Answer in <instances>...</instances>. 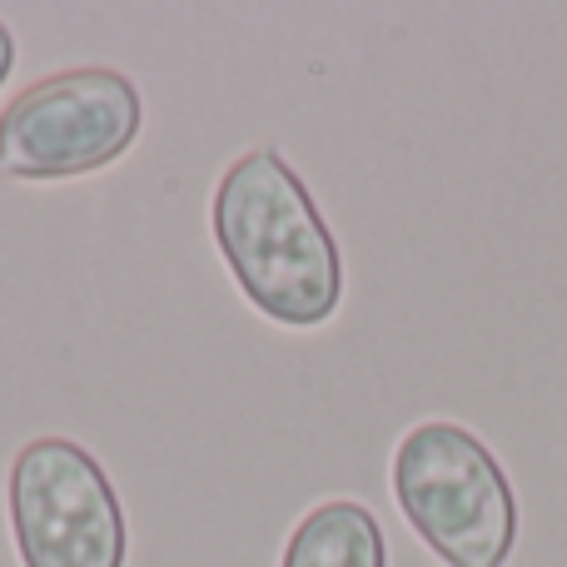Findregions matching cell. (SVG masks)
<instances>
[{"label": "cell", "mask_w": 567, "mask_h": 567, "mask_svg": "<svg viewBox=\"0 0 567 567\" xmlns=\"http://www.w3.org/2000/svg\"><path fill=\"white\" fill-rule=\"evenodd\" d=\"M219 259L249 303L284 329H319L343 303V255L299 169L255 145L219 175L209 199Z\"/></svg>", "instance_id": "cell-1"}, {"label": "cell", "mask_w": 567, "mask_h": 567, "mask_svg": "<svg viewBox=\"0 0 567 567\" xmlns=\"http://www.w3.org/2000/svg\"><path fill=\"white\" fill-rule=\"evenodd\" d=\"M393 503L449 567H503L518 543V498L498 453L453 419H423L393 449Z\"/></svg>", "instance_id": "cell-2"}, {"label": "cell", "mask_w": 567, "mask_h": 567, "mask_svg": "<svg viewBox=\"0 0 567 567\" xmlns=\"http://www.w3.org/2000/svg\"><path fill=\"white\" fill-rule=\"evenodd\" d=\"M140 130L145 100L125 70H55L0 110V169L25 185L100 175L130 155Z\"/></svg>", "instance_id": "cell-3"}, {"label": "cell", "mask_w": 567, "mask_h": 567, "mask_svg": "<svg viewBox=\"0 0 567 567\" xmlns=\"http://www.w3.org/2000/svg\"><path fill=\"white\" fill-rule=\"evenodd\" d=\"M20 567H125L130 528L105 463L75 439H30L6 478Z\"/></svg>", "instance_id": "cell-4"}, {"label": "cell", "mask_w": 567, "mask_h": 567, "mask_svg": "<svg viewBox=\"0 0 567 567\" xmlns=\"http://www.w3.org/2000/svg\"><path fill=\"white\" fill-rule=\"evenodd\" d=\"M279 567H389V543L359 498H323L293 523Z\"/></svg>", "instance_id": "cell-5"}, {"label": "cell", "mask_w": 567, "mask_h": 567, "mask_svg": "<svg viewBox=\"0 0 567 567\" xmlns=\"http://www.w3.org/2000/svg\"><path fill=\"white\" fill-rule=\"evenodd\" d=\"M10 70H16V35H10V25L0 20V90H6Z\"/></svg>", "instance_id": "cell-6"}]
</instances>
